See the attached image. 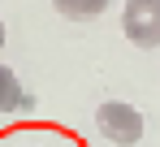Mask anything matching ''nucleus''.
<instances>
[{
    "instance_id": "f257e3e1",
    "label": "nucleus",
    "mask_w": 160,
    "mask_h": 147,
    "mask_svg": "<svg viewBox=\"0 0 160 147\" xmlns=\"http://www.w3.org/2000/svg\"><path fill=\"white\" fill-rule=\"evenodd\" d=\"M95 125H100V134L108 143H117V147H134L143 139V113L134 104H126V99H104L95 108Z\"/></svg>"
},
{
    "instance_id": "f03ea898",
    "label": "nucleus",
    "mask_w": 160,
    "mask_h": 147,
    "mask_svg": "<svg viewBox=\"0 0 160 147\" xmlns=\"http://www.w3.org/2000/svg\"><path fill=\"white\" fill-rule=\"evenodd\" d=\"M121 30L134 48H160V0H126Z\"/></svg>"
},
{
    "instance_id": "7ed1b4c3",
    "label": "nucleus",
    "mask_w": 160,
    "mask_h": 147,
    "mask_svg": "<svg viewBox=\"0 0 160 147\" xmlns=\"http://www.w3.org/2000/svg\"><path fill=\"white\" fill-rule=\"evenodd\" d=\"M26 104H30V95L22 91V78L9 69V65H0V113H18Z\"/></svg>"
},
{
    "instance_id": "20e7f679",
    "label": "nucleus",
    "mask_w": 160,
    "mask_h": 147,
    "mask_svg": "<svg viewBox=\"0 0 160 147\" xmlns=\"http://www.w3.org/2000/svg\"><path fill=\"white\" fill-rule=\"evenodd\" d=\"M52 9L61 18H69V22H91V18H100L108 9V0H52Z\"/></svg>"
},
{
    "instance_id": "39448f33",
    "label": "nucleus",
    "mask_w": 160,
    "mask_h": 147,
    "mask_svg": "<svg viewBox=\"0 0 160 147\" xmlns=\"http://www.w3.org/2000/svg\"><path fill=\"white\" fill-rule=\"evenodd\" d=\"M0 48H4V22H0Z\"/></svg>"
},
{
    "instance_id": "423d86ee",
    "label": "nucleus",
    "mask_w": 160,
    "mask_h": 147,
    "mask_svg": "<svg viewBox=\"0 0 160 147\" xmlns=\"http://www.w3.org/2000/svg\"><path fill=\"white\" fill-rule=\"evenodd\" d=\"M13 147H39V143H13Z\"/></svg>"
}]
</instances>
